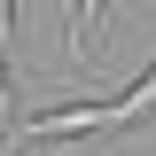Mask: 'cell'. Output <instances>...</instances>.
Instances as JSON below:
<instances>
[{
  "label": "cell",
  "instance_id": "1",
  "mask_svg": "<svg viewBox=\"0 0 156 156\" xmlns=\"http://www.w3.org/2000/svg\"><path fill=\"white\" fill-rule=\"evenodd\" d=\"M156 117V70L140 78V86H125V94L109 101V133H125V125H148Z\"/></svg>",
  "mask_w": 156,
  "mask_h": 156
},
{
  "label": "cell",
  "instance_id": "2",
  "mask_svg": "<svg viewBox=\"0 0 156 156\" xmlns=\"http://www.w3.org/2000/svg\"><path fill=\"white\" fill-rule=\"evenodd\" d=\"M101 16H109V0H78V8H70V39H62V47H70V62H86V47H94Z\"/></svg>",
  "mask_w": 156,
  "mask_h": 156
}]
</instances>
